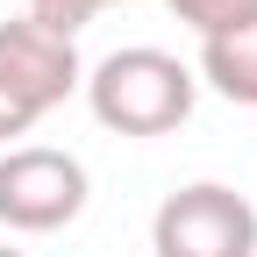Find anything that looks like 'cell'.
Returning <instances> with one entry per match:
<instances>
[{"instance_id": "277c9868", "label": "cell", "mask_w": 257, "mask_h": 257, "mask_svg": "<svg viewBox=\"0 0 257 257\" xmlns=\"http://www.w3.org/2000/svg\"><path fill=\"white\" fill-rule=\"evenodd\" d=\"M0 79H8V93L43 121L50 107H64L86 86L79 36L43 29V22H29V15H8V22H0Z\"/></svg>"}, {"instance_id": "6da1fadb", "label": "cell", "mask_w": 257, "mask_h": 257, "mask_svg": "<svg viewBox=\"0 0 257 257\" xmlns=\"http://www.w3.org/2000/svg\"><path fill=\"white\" fill-rule=\"evenodd\" d=\"M193 100H200V79H193L172 50H157V43L107 50L86 72V107H93L100 128H114V136H172L193 114Z\"/></svg>"}, {"instance_id": "52a82bcc", "label": "cell", "mask_w": 257, "mask_h": 257, "mask_svg": "<svg viewBox=\"0 0 257 257\" xmlns=\"http://www.w3.org/2000/svg\"><path fill=\"white\" fill-rule=\"evenodd\" d=\"M107 0H29V22H43V29H64V36H79V29L100 15Z\"/></svg>"}, {"instance_id": "8992f818", "label": "cell", "mask_w": 257, "mask_h": 257, "mask_svg": "<svg viewBox=\"0 0 257 257\" xmlns=\"http://www.w3.org/2000/svg\"><path fill=\"white\" fill-rule=\"evenodd\" d=\"M165 8L186 22V29H200V36H214V29H229L243 15H257V0H165Z\"/></svg>"}, {"instance_id": "7a4b0ae2", "label": "cell", "mask_w": 257, "mask_h": 257, "mask_svg": "<svg viewBox=\"0 0 257 257\" xmlns=\"http://www.w3.org/2000/svg\"><path fill=\"white\" fill-rule=\"evenodd\" d=\"M150 250L157 257H257V207L221 179H193L157 200Z\"/></svg>"}, {"instance_id": "9c48e42d", "label": "cell", "mask_w": 257, "mask_h": 257, "mask_svg": "<svg viewBox=\"0 0 257 257\" xmlns=\"http://www.w3.org/2000/svg\"><path fill=\"white\" fill-rule=\"evenodd\" d=\"M0 257H29V250H8V243H0Z\"/></svg>"}, {"instance_id": "ba28073f", "label": "cell", "mask_w": 257, "mask_h": 257, "mask_svg": "<svg viewBox=\"0 0 257 257\" xmlns=\"http://www.w3.org/2000/svg\"><path fill=\"white\" fill-rule=\"evenodd\" d=\"M29 128H36V114H29L15 93H8V79H0V143L15 150V136H29Z\"/></svg>"}, {"instance_id": "5b68a950", "label": "cell", "mask_w": 257, "mask_h": 257, "mask_svg": "<svg viewBox=\"0 0 257 257\" xmlns=\"http://www.w3.org/2000/svg\"><path fill=\"white\" fill-rule=\"evenodd\" d=\"M200 79L236 107H257V15L200 36Z\"/></svg>"}, {"instance_id": "3957f363", "label": "cell", "mask_w": 257, "mask_h": 257, "mask_svg": "<svg viewBox=\"0 0 257 257\" xmlns=\"http://www.w3.org/2000/svg\"><path fill=\"white\" fill-rule=\"evenodd\" d=\"M86 214V165L50 143H15L0 150V229L15 236H50Z\"/></svg>"}]
</instances>
